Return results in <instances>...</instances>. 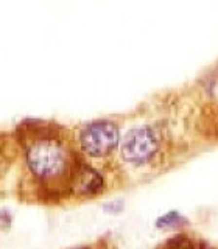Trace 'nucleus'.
I'll return each mask as SVG.
<instances>
[{"mask_svg":"<svg viewBox=\"0 0 218 249\" xmlns=\"http://www.w3.org/2000/svg\"><path fill=\"white\" fill-rule=\"evenodd\" d=\"M119 143V129L111 122H95L81 132V145L91 156H105Z\"/></svg>","mask_w":218,"mask_h":249,"instance_id":"f03ea898","label":"nucleus"},{"mask_svg":"<svg viewBox=\"0 0 218 249\" xmlns=\"http://www.w3.org/2000/svg\"><path fill=\"white\" fill-rule=\"evenodd\" d=\"M28 165L41 179H52L66 170L67 154L59 143L53 140H39L28 150Z\"/></svg>","mask_w":218,"mask_h":249,"instance_id":"f257e3e1","label":"nucleus"},{"mask_svg":"<svg viewBox=\"0 0 218 249\" xmlns=\"http://www.w3.org/2000/svg\"><path fill=\"white\" fill-rule=\"evenodd\" d=\"M103 185L101 178L93 170L88 167H81L75 176V190L80 193H93L97 192L100 187Z\"/></svg>","mask_w":218,"mask_h":249,"instance_id":"20e7f679","label":"nucleus"},{"mask_svg":"<svg viewBox=\"0 0 218 249\" xmlns=\"http://www.w3.org/2000/svg\"><path fill=\"white\" fill-rule=\"evenodd\" d=\"M158 136L150 128H139L128 132L122 145V154L128 162L142 165L148 162L158 151Z\"/></svg>","mask_w":218,"mask_h":249,"instance_id":"7ed1b4c3","label":"nucleus"}]
</instances>
